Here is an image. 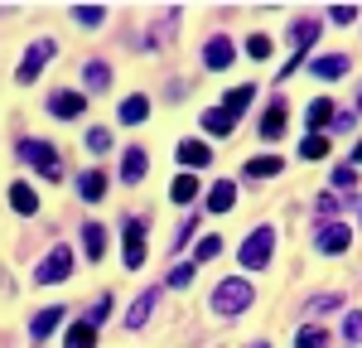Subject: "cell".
Here are the masks:
<instances>
[{"instance_id": "6da1fadb", "label": "cell", "mask_w": 362, "mask_h": 348, "mask_svg": "<svg viewBox=\"0 0 362 348\" xmlns=\"http://www.w3.org/2000/svg\"><path fill=\"white\" fill-rule=\"evenodd\" d=\"M237 257H242V266H247V271L271 266V257H276V228H256L247 242H242V252H237Z\"/></svg>"}, {"instance_id": "7a4b0ae2", "label": "cell", "mask_w": 362, "mask_h": 348, "mask_svg": "<svg viewBox=\"0 0 362 348\" xmlns=\"http://www.w3.org/2000/svg\"><path fill=\"white\" fill-rule=\"evenodd\" d=\"M251 300H256V290H251V281H242V276H237V281H223V286L213 290V310H218V315H242Z\"/></svg>"}, {"instance_id": "3957f363", "label": "cell", "mask_w": 362, "mask_h": 348, "mask_svg": "<svg viewBox=\"0 0 362 348\" xmlns=\"http://www.w3.org/2000/svg\"><path fill=\"white\" fill-rule=\"evenodd\" d=\"M49 58H54V39H39V44H29L25 63L15 68V83H34V78L49 68Z\"/></svg>"}, {"instance_id": "277c9868", "label": "cell", "mask_w": 362, "mask_h": 348, "mask_svg": "<svg viewBox=\"0 0 362 348\" xmlns=\"http://www.w3.org/2000/svg\"><path fill=\"white\" fill-rule=\"evenodd\" d=\"M20 155H25L29 165H34V170L44 174V179H58V155H54V145L49 141H20Z\"/></svg>"}, {"instance_id": "5b68a950", "label": "cell", "mask_w": 362, "mask_h": 348, "mask_svg": "<svg viewBox=\"0 0 362 348\" xmlns=\"http://www.w3.org/2000/svg\"><path fill=\"white\" fill-rule=\"evenodd\" d=\"M68 271H73V252H68V247H54L49 257L34 266V281H39V286H54V281H63Z\"/></svg>"}, {"instance_id": "8992f818", "label": "cell", "mask_w": 362, "mask_h": 348, "mask_svg": "<svg viewBox=\"0 0 362 348\" xmlns=\"http://www.w3.org/2000/svg\"><path fill=\"white\" fill-rule=\"evenodd\" d=\"M126 266L136 271V266H145V223L140 218H126Z\"/></svg>"}, {"instance_id": "52a82bcc", "label": "cell", "mask_w": 362, "mask_h": 348, "mask_svg": "<svg viewBox=\"0 0 362 348\" xmlns=\"http://www.w3.org/2000/svg\"><path fill=\"white\" fill-rule=\"evenodd\" d=\"M314 247L324 252V257H338V252H348L353 247V228H319V237H314Z\"/></svg>"}, {"instance_id": "ba28073f", "label": "cell", "mask_w": 362, "mask_h": 348, "mask_svg": "<svg viewBox=\"0 0 362 348\" xmlns=\"http://www.w3.org/2000/svg\"><path fill=\"white\" fill-rule=\"evenodd\" d=\"M232 58H237V44H232L227 34H213L208 49H203V63H208V68H227Z\"/></svg>"}, {"instance_id": "9c48e42d", "label": "cell", "mask_w": 362, "mask_h": 348, "mask_svg": "<svg viewBox=\"0 0 362 348\" xmlns=\"http://www.w3.org/2000/svg\"><path fill=\"white\" fill-rule=\"evenodd\" d=\"M49 112H54L58 121H73V116L87 112V97H78V92H54V97H49Z\"/></svg>"}, {"instance_id": "30bf717a", "label": "cell", "mask_w": 362, "mask_h": 348, "mask_svg": "<svg viewBox=\"0 0 362 348\" xmlns=\"http://www.w3.org/2000/svg\"><path fill=\"white\" fill-rule=\"evenodd\" d=\"M309 73L314 78H324V83H334L348 73V54H324V58H309Z\"/></svg>"}, {"instance_id": "8fae6325", "label": "cell", "mask_w": 362, "mask_h": 348, "mask_svg": "<svg viewBox=\"0 0 362 348\" xmlns=\"http://www.w3.org/2000/svg\"><path fill=\"white\" fill-rule=\"evenodd\" d=\"M63 319H68V310H63V305H49V310H39V315H34L29 334H34V339H49V334H54Z\"/></svg>"}, {"instance_id": "7c38bea8", "label": "cell", "mask_w": 362, "mask_h": 348, "mask_svg": "<svg viewBox=\"0 0 362 348\" xmlns=\"http://www.w3.org/2000/svg\"><path fill=\"white\" fill-rule=\"evenodd\" d=\"M280 131H285V102H271L266 116H261V141H280Z\"/></svg>"}, {"instance_id": "4fadbf2b", "label": "cell", "mask_w": 362, "mask_h": 348, "mask_svg": "<svg viewBox=\"0 0 362 348\" xmlns=\"http://www.w3.org/2000/svg\"><path fill=\"white\" fill-rule=\"evenodd\" d=\"M319 20H295V25H290V39H295V49H300V58L309 54V49H314V39H319Z\"/></svg>"}, {"instance_id": "5bb4252c", "label": "cell", "mask_w": 362, "mask_h": 348, "mask_svg": "<svg viewBox=\"0 0 362 348\" xmlns=\"http://www.w3.org/2000/svg\"><path fill=\"white\" fill-rule=\"evenodd\" d=\"M203 131H208V136H232V131H237V116L223 112V107H213V112H203Z\"/></svg>"}, {"instance_id": "9a60e30c", "label": "cell", "mask_w": 362, "mask_h": 348, "mask_svg": "<svg viewBox=\"0 0 362 348\" xmlns=\"http://www.w3.org/2000/svg\"><path fill=\"white\" fill-rule=\"evenodd\" d=\"M208 160H213V150H208L203 141H179V165H189V170H203Z\"/></svg>"}, {"instance_id": "2e32d148", "label": "cell", "mask_w": 362, "mask_h": 348, "mask_svg": "<svg viewBox=\"0 0 362 348\" xmlns=\"http://www.w3.org/2000/svg\"><path fill=\"white\" fill-rule=\"evenodd\" d=\"M232 208H237V189H232V179L213 184V194H208V213H232Z\"/></svg>"}, {"instance_id": "e0dca14e", "label": "cell", "mask_w": 362, "mask_h": 348, "mask_svg": "<svg viewBox=\"0 0 362 348\" xmlns=\"http://www.w3.org/2000/svg\"><path fill=\"white\" fill-rule=\"evenodd\" d=\"M83 252H87V261H102V252H107V228L102 223H87L83 228Z\"/></svg>"}, {"instance_id": "ac0fdd59", "label": "cell", "mask_w": 362, "mask_h": 348, "mask_svg": "<svg viewBox=\"0 0 362 348\" xmlns=\"http://www.w3.org/2000/svg\"><path fill=\"white\" fill-rule=\"evenodd\" d=\"M63 348H97V324H92V319H78V324L68 329Z\"/></svg>"}, {"instance_id": "d6986e66", "label": "cell", "mask_w": 362, "mask_h": 348, "mask_svg": "<svg viewBox=\"0 0 362 348\" xmlns=\"http://www.w3.org/2000/svg\"><path fill=\"white\" fill-rule=\"evenodd\" d=\"M78 194H83L87 203H97L102 194H107V174H102V170H83V179H78Z\"/></svg>"}, {"instance_id": "ffe728a7", "label": "cell", "mask_w": 362, "mask_h": 348, "mask_svg": "<svg viewBox=\"0 0 362 348\" xmlns=\"http://www.w3.org/2000/svg\"><path fill=\"white\" fill-rule=\"evenodd\" d=\"M334 121V102L329 97H319V102H309V112H305V126H309V136L319 131V126H329Z\"/></svg>"}, {"instance_id": "44dd1931", "label": "cell", "mask_w": 362, "mask_h": 348, "mask_svg": "<svg viewBox=\"0 0 362 348\" xmlns=\"http://www.w3.org/2000/svg\"><path fill=\"white\" fill-rule=\"evenodd\" d=\"M150 310H155V290H140V300L131 305V315H126V329H145Z\"/></svg>"}, {"instance_id": "7402d4cb", "label": "cell", "mask_w": 362, "mask_h": 348, "mask_svg": "<svg viewBox=\"0 0 362 348\" xmlns=\"http://www.w3.org/2000/svg\"><path fill=\"white\" fill-rule=\"evenodd\" d=\"M251 97H256V87L251 83H242V87H232V92H227L223 97V112H232V116H242L251 107Z\"/></svg>"}, {"instance_id": "603a6c76", "label": "cell", "mask_w": 362, "mask_h": 348, "mask_svg": "<svg viewBox=\"0 0 362 348\" xmlns=\"http://www.w3.org/2000/svg\"><path fill=\"white\" fill-rule=\"evenodd\" d=\"M121 179H126V184H140V179H145V150H126V160H121Z\"/></svg>"}, {"instance_id": "cb8c5ba5", "label": "cell", "mask_w": 362, "mask_h": 348, "mask_svg": "<svg viewBox=\"0 0 362 348\" xmlns=\"http://www.w3.org/2000/svg\"><path fill=\"white\" fill-rule=\"evenodd\" d=\"M285 170V160L280 155H261V160H247V174L251 179H271V174H280Z\"/></svg>"}, {"instance_id": "d4e9b609", "label": "cell", "mask_w": 362, "mask_h": 348, "mask_svg": "<svg viewBox=\"0 0 362 348\" xmlns=\"http://www.w3.org/2000/svg\"><path fill=\"white\" fill-rule=\"evenodd\" d=\"M145 116H150V102H145V97H126V102H121V121H126V126H140Z\"/></svg>"}, {"instance_id": "484cf974", "label": "cell", "mask_w": 362, "mask_h": 348, "mask_svg": "<svg viewBox=\"0 0 362 348\" xmlns=\"http://www.w3.org/2000/svg\"><path fill=\"white\" fill-rule=\"evenodd\" d=\"M169 199H174V203L198 199V174H179V179H174V189H169Z\"/></svg>"}, {"instance_id": "4316f807", "label": "cell", "mask_w": 362, "mask_h": 348, "mask_svg": "<svg viewBox=\"0 0 362 348\" xmlns=\"http://www.w3.org/2000/svg\"><path fill=\"white\" fill-rule=\"evenodd\" d=\"M10 203H15V213H39V199H34L29 184H15V189H10Z\"/></svg>"}, {"instance_id": "83f0119b", "label": "cell", "mask_w": 362, "mask_h": 348, "mask_svg": "<svg viewBox=\"0 0 362 348\" xmlns=\"http://www.w3.org/2000/svg\"><path fill=\"white\" fill-rule=\"evenodd\" d=\"M107 83H112V68H107L102 58H92V63H87V87H92V92H102Z\"/></svg>"}, {"instance_id": "f1b7e54d", "label": "cell", "mask_w": 362, "mask_h": 348, "mask_svg": "<svg viewBox=\"0 0 362 348\" xmlns=\"http://www.w3.org/2000/svg\"><path fill=\"white\" fill-rule=\"evenodd\" d=\"M73 20L87 25V29H97L102 20H107V10H102V5H73Z\"/></svg>"}, {"instance_id": "f546056e", "label": "cell", "mask_w": 362, "mask_h": 348, "mask_svg": "<svg viewBox=\"0 0 362 348\" xmlns=\"http://www.w3.org/2000/svg\"><path fill=\"white\" fill-rule=\"evenodd\" d=\"M300 155H305V160H324V155H329V136H305V141H300Z\"/></svg>"}, {"instance_id": "4dcf8cb0", "label": "cell", "mask_w": 362, "mask_h": 348, "mask_svg": "<svg viewBox=\"0 0 362 348\" xmlns=\"http://www.w3.org/2000/svg\"><path fill=\"white\" fill-rule=\"evenodd\" d=\"M295 348H329V334L324 329H300L295 334Z\"/></svg>"}, {"instance_id": "1f68e13d", "label": "cell", "mask_w": 362, "mask_h": 348, "mask_svg": "<svg viewBox=\"0 0 362 348\" xmlns=\"http://www.w3.org/2000/svg\"><path fill=\"white\" fill-rule=\"evenodd\" d=\"M87 150H92V155H107V150H112V131L92 126V131H87Z\"/></svg>"}, {"instance_id": "d6a6232c", "label": "cell", "mask_w": 362, "mask_h": 348, "mask_svg": "<svg viewBox=\"0 0 362 348\" xmlns=\"http://www.w3.org/2000/svg\"><path fill=\"white\" fill-rule=\"evenodd\" d=\"M343 339H348V344L362 339V310H348V315H343Z\"/></svg>"}, {"instance_id": "836d02e7", "label": "cell", "mask_w": 362, "mask_h": 348, "mask_svg": "<svg viewBox=\"0 0 362 348\" xmlns=\"http://www.w3.org/2000/svg\"><path fill=\"white\" fill-rule=\"evenodd\" d=\"M358 184V165H338L334 170V189H353Z\"/></svg>"}, {"instance_id": "e575fe53", "label": "cell", "mask_w": 362, "mask_h": 348, "mask_svg": "<svg viewBox=\"0 0 362 348\" xmlns=\"http://www.w3.org/2000/svg\"><path fill=\"white\" fill-rule=\"evenodd\" d=\"M169 286H174V290L194 286V266H189V261H184V266H174V271H169Z\"/></svg>"}, {"instance_id": "d590c367", "label": "cell", "mask_w": 362, "mask_h": 348, "mask_svg": "<svg viewBox=\"0 0 362 348\" xmlns=\"http://www.w3.org/2000/svg\"><path fill=\"white\" fill-rule=\"evenodd\" d=\"M329 126H334V136H348V131L358 126V112H334V121H329Z\"/></svg>"}, {"instance_id": "8d00e7d4", "label": "cell", "mask_w": 362, "mask_h": 348, "mask_svg": "<svg viewBox=\"0 0 362 348\" xmlns=\"http://www.w3.org/2000/svg\"><path fill=\"white\" fill-rule=\"evenodd\" d=\"M247 54L251 58H271V39H266V34H251V39H247Z\"/></svg>"}, {"instance_id": "74e56055", "label": "cell", "mask_w": 362, "mask_h": 348, "mask_svg": "<svg viewBox=\"0 0 362 348\" xmlns=\"http://www.w3.org/2000/svg\"><path fill=\"white\" fill-rule=\"evenodd\" d=\"M218 252H223V242H218V237H203V242H198V261H213Z\"/></svg>"}, {"instance_id": "f35d334b", "label": "cell", "mask_w": 362, "mask_h": 348, "mask_svg": "<svg viewBox=\"0 0 362 348\" xmlns=\"http://www.w3.org/2000/svg\"><path fill=\"white\" fill-rule=\"evenodd\" d=\"M329 15H334L338 25H353V20H358V10H353V5H334V10H329Z\"/></svg>"}, {"instance_id": "ab89813d", "label": "cell", "mask_w": 362, "mask_h": 348, "mask_svg": "<svg viewBox=\"0 0 362 348\" xmlns=\"http://www.w3.org/2000/svg\"><path fill=\"white\" fill-rule=\"evenodd\" d=\"M107 315H112V295H102V300L92 305V324H97V319H107Z\"/></svg>"}, {"instance_id": "60d3db41", "label": "cell", "mask_w": 362, "mask_h": 348, "mask_svg": "<svg viewBox=\"0 0 362 348\" xmlns=\"http://www.w3.org/2000/svg\"><path fill=\"white\" fill-rule=\"evenodd\" d=\"M314 208H319V223H329V213H334V208H338V203H334V194H324V199H319V203H314Z\"/></svg>"}, {"instance_id": "b9f144b4", "label": "cell", "mask_w": 362, "mask_h": 348, "mask_svg": "<svg viewBox=\"0 0 362 348\" xmlns=\"http://www.w3.org/2000/svg\"><path fill=\"white\" fill-rule=\"evenodd\" d=\"M353 165H362V141H358V150H353Z\"/></svg>"}, {"instance_id": "7bdbcfd3", "label": "cell", "mask_w": 362, "mask_h": 348, "mask_svg": "<svg viewBox=\"0 0 362 348\" xmlns=\"http://www.w3.org/2000/svg\"><path fill=\"white\" fill-rule=\"evenodd\" d=\"M251 348H271V344H251Z\"/></svg>"}, {"instance_id": "ee69618b", "label": "cell", "mask_w": 362, "mask_h": 348, "mask_svg": "<svg viewBox=\"0 0 362 348\" xmlns=\"http://www.w3.org/2000/svg\"><path fill=\"white\" fill-rule=\"evenodd\" d=\"M358 112H362V102H358Z\"/></svg>"}]
</instances>
